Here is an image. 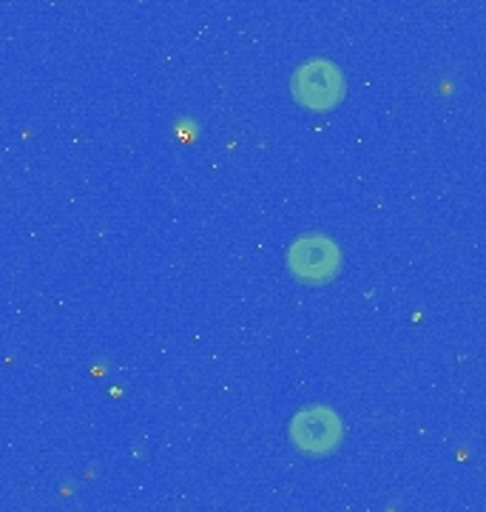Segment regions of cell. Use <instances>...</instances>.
<instances>
[{
    "instance_id": "obj_3",
    "label": "cell",
    "mask_w": 486,
    "mask_h": 512,
    "mask_svg": "<svg viewBox=\"0 0 486 512\" xmlns=\"http://www.w3.org/2000/svg\"><path fill=\"white\" fill-rule=\"evenodd\" d=\"M288 268L307 285H324L339 274L342 251L324 234H302L288 248Z\"/></svg>"
},
{
    "instance_id": "obj_2",
    "label": "cell",
    "mask_w": 486,
    "mask_h": 512,
    "mask_svg": "<svg viewBox=\"0 0 486 512\" xmlns=\"http://www.w3.org/2000/svg\"><path fill=\"white\" fill-rule=\"evenodd\" d=\"M290 89H293L296 103H302L313 111H327L342 103L344 74L333 60L313 57L296 69L293 80H290Z\"/></svg>"
},
{
    "instance_id": "obj_1",
    "label": "cell",
    "mask_w": 486,
    "mask_h": 512,
    "mask_svg": "<svg viewBox=\"0 0 486 512\" xmlns=\"http://www.w3.org/2000/svg\"><path fill=\"white\" fill-rule=\"evenodd\" d=\"M290 444L296 453L324 458L342 447L344 424L339 413L327 404H310L290 419Z\"/></svg>"
}]
</instances>
